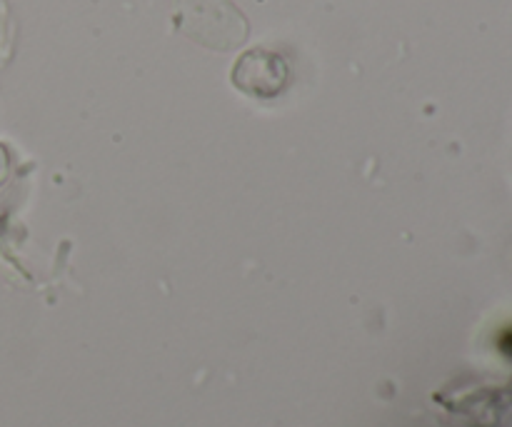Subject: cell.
I'll list each match as a JSON object with an SVG mask.
<instances>
[{
    "instance_id": "cell-1",
    "label": "cell",
    "mask_w": 512,
    "mask_h": 427,
    "mask_svg": "<svg viewBox=\"0 0 512 427\" xmlns=\"http://www.w3.org/2000/svg\"><path fill=\"white\" fill-rule=\"evenodd\" d=\"M175 25L210 50L238 48L248 35L243 13L230 0H175Z\"/></svg>"
},
{
    "instance_id": "cell-2",
    "label": "cell",
    "mask_w": 512,
    "mask_h": 427,
    "mask_svg": "<svg viewBox=\"0 0 512 427\" xmlns=\"http://www.w3.org/2000/svg\"><path fill=\"white\" fill-rule=\"evenodd\" d=\"M288 63L268 48L248 50L233 68V83L253 98H275L288 85Z\"/></svg>"
}]
</instances>
